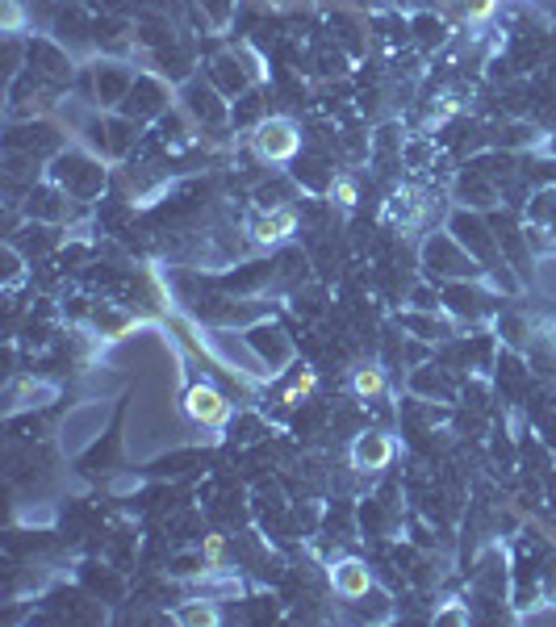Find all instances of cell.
Wrapping results in <instances>:
<instances>
[{
	"instance_id": "cell-9",
	"label": "cell",
	"mask_w": 556,
	"mask_h": 627,
	"mask_svg": "<svg viewBox=\"0 0 556 627\" xmlns=\"http://www.w3.org/2000/svg\"><path fill=\"white\" fill-rule=\"evenodd\" d=\"M331 201H339V205H356V180H347V176L331 180Z\"/></svg>"
},
{
	"instance_id": "cell-1",
	"label": "cell",
	"mask_w": 556,
	"mask_h": 627,
	"mask_svg": "<svg viewBox=\"0 0 556 627\" xmlns=\"http://www.w3.org/2000/svg\"><path fill=\"white\" fill-rule=\"evenodd\" d=\"M251 147H256V155L268 159V164H289V159L301 151V134L289 118H268L256 126V134H251Z\"/></svg>"
},
{
	"instance_id": "cell-6",
	"label": "cell",
	"mask_w": 556,
	"mask_h": 627,
	"mask_svg": "<svg viewBox=\"0 0 556 627\" xmlns=\"http://www.w3.org/2000/svg\"><path fill=\"white\" fill-rule=\"evenodd\" d=\"M352 389H356V398L377 402V398H385V373H381V368H373V364H364V368H356Z\"/></svg>"
},
{
	"instance_id": "cell-4",
	"label": "cell",
	"mask_w": 556,
	"mask_h": 627,
	"mask_svg": "<svg viewBox=\"0 0 556 627\" xmlns=\"http://www.w3.org/2000/svg\"><path fill=\"white\" fill-rule=\"evenodd\" d=\"M389 460H393V439L381 431H368L352 444V464L360 473H381L389 469Z\"/></svg>"
},
{
	"instance_id": "cell-8",
	"label": "cell",
	"mask_w": 556,
	"mask_h": 627,
	"mask_svg": "<svg viewBox=\"0 0 556 627\" xmlns=\"http://www.w3.org/2000/svg\"><path fill=\"white\" fill-rule=\"evenodd\" d=\"M498 13V0H465V17L469 21H490Z\"/></svg>"
},
{
	"instance_id": "cell-12",
	"label": "cell",
	"mask_w": 556,
	"mask_h": 627,
	"mask_svg": "<svg viewBox=\"0 0 556 627\" xmlns=\"http://www.w3.org/2000/svg\"><path fill=\"white\" fill-rule=\"evenodd\" d=\"M21 26V9H17V0H5V30H17Z\"/></svg>"
},
{
	"instance_id": "cell-11",
	"label": "cell",
	"mask_w": 556,
	"mask_h": 627,
	"mask_svg": "<svg viewBox=\"0 0 556 627\" xmlns=\"http://www.w3.org/2000/svg\"><path fill=\"white\" fill-rule=\"evenodd\" d=\"M180 619H184V623H218V611H210V607H189V611H180Z\"/></svg>"
},
{
	"instance_id": "cell-3",
	"label": "cell",
	"mask_w": 556,
	"mask_h": 627,
	"mask_svg": "<svg viewBox=\"0 0 556 627\" xmlns=\"http://www.w3.org/2000/svg\"><path fill=\"white\" fill-rule=\"evenodd\" d=\"M293 230H297V209L293 205H276V209H268L264 218L251 222V239H256L260 247H276V243H285Z\"/></svg>"
},
{
	"instance_id": "cell-10",
	"label": "cell",
	"mask_w": 556,
	"mask_h": 627,
	"mask_svg": "<svg viewBox=\"0 0 556 627\" xmlns=\"http://www.w3.org/2000/svg\"><path fill=\"white\" fill-rule=\"evenodd\" d=\"M318 385V373H314V368H306V373H301L297 377V385H293V393H289V402H297V398H306V393Z\"/></svg>"
},
{
	"instance_id": "cell-2",
	"label": "cell",
	"mask_w": 556,
	"mask_h": 627,
	"mask_svg": "<svg viewBox=\"0 0 556 627\" xmlns=\"http://www.w3.org/2000/svg\"><path fill=\"white\" fill-rule=\"evenodd\" d=\"M184 414L193 418V423H205V427H214V423H226V398L214 389V385H193L189 393H184Z\"/></svg>"
},
{
	"instance_id": "cell-5",
	"label": "cell",
	"mask_w": 556,
	"mask_h": 627,
	"mask_svg": "<svg viewBox=\"0 0 556 627\" xmlns=\"http://www.w3.org/2000/svg\"><path fill=\"white\" fill-rule=\"evenodd\" d=\"M331 582H335V594H343V598H364L373 590V573H368L364 561H339Z\"/></svg>"
},
{
	"instance_id": "cell-7",
	"label": "cell",
	"mask_w": 556,
	"mask_h": 627,
	"mask_svg": "<svg viewBox=\"0 0 556 627\" xmlns=\"http://www.w3.org/2000/svg\"><path fill=\"white\" fill-rule=\"evenodd\" d=\"M201 561L218 569V565L226 561V540H222V536H205V540H201Z\"/></svg>"
}]
</instances>
